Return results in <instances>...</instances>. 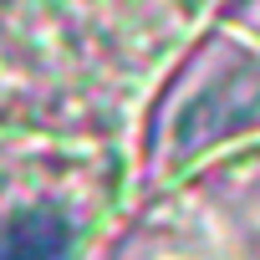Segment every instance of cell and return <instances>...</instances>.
Listing matches in <instances>:
<instances>
[{
	"instance_id": "1",
	"label": "cell",
	"mask_w": 260,
	"mask_h": 260,
	"mask_svg": "<svg viewBox=\"0 0 260 260\" xmlns=\"http://www.w3.org/2000/svg\"><path fill=\"white\" fill-rule=\"evenodd\" d=\"M0 260H72V224L56 209H26L0 235Z\"/></svg>"
}]
</instances>
